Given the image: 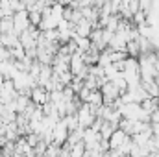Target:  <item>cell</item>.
Instances as JSON below:
<instances>
[{"label":"cell","mask_w":159,"mask_h":157,"mask_svg":"<svg viewBox=\"0 0 159 157\" xmlns=\"http://www.w3.org/2000/svg\"><path fill=\"white\" fill-rule=\"evenodd\" d=\"M13 24H15V32L20 35L24 30H28L32 26L30 22V11L28 9H20V11H15L13 13Z\"/></svg>","instance_id":"obj_1"},{"label":"cell","mask_w":159,"mask_h":157,"mask_svg":"<svg viewBox=\"0 0 159 157\" xmlns=\"http://www.w3.org/2000/svg\"><path fill=\"white\" fill-rule=\"evenodd\" d=\"M52 133H54V142L61 146V144H65V142H67L70 129H69V126L65 124V120H63V118H59V120L56 122V126L52 128Z\"/></svg>","instance_id":"obj_2"},{"label":"cell","mask_w":159,"mask_h":157,"mask_svg":"<svg viewBox=\"0 0 159 157\" xmlns=\"http://www.w3.org/2000/svg\"><path fill=\"white\" fill-rule=\"evenodd\" d=\"M30 96H32V102H34V104L43 105V104H46V102L50 100V91H48L44 85H35V87L32 89Z\"/></svg>","instance_id":"obj_3"},{"label":"cell","mask_w":159,"mask_h":157,"mask_svg":"<svg viewBox=\"0 0 159 157\" xmlns=\"http://www.w3.org/2000/svg\"><path fill=\"white\" fill-rule=\"evenodd\" d=\"M0 32H2V34H9V32H15L13 17H2V19H0Z\"/></svg>","instance_id":"obj_4"},{"label":"cell","mask_w":159,"mask_h":157,"mask_svg":"<svg viewBox=\"0 0 159 157\" xmlns=\"http://www.w3.org/2000/svg\"><path fill=\"white\" fill-rule=\"evenodd\" d=\"M83 154H85V142L83 141H80L78 144L70 146V157H81Z\"/></svg>","instance_id":"obj_5"},{"label":"cell","mask_w":159,"mask_h":157,"mask_svg":"<svg viewBox=\"0 0 159 157\" xmlns=\"http://www.w3.org/2000/svg\"><path fill=\"white\" fill-rule=\"evenodd\" d=\"M41 20H43V11L32 9V11H30V22H32V26H39Z\"/></svg>","instance_id":"obj_6"}]
</instances>
